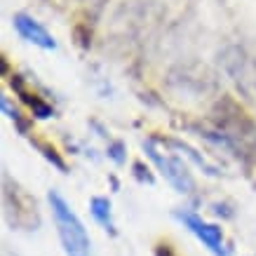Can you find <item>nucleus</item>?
Listing matches in <instances>:
<instances>
[{
	"instance_id": "39448f33",
	"label": "nucleus",
	"mask_w": 256,
	"mask_h": 256,
	"mask_svg": "<svg viewBox=\"0 0 256 256\" xmlns=\"http://www.w3.org/2000/svg\"><path fill=\"white\" fill-rule=\"evenodd\" d=\"M90 210H92V216L104 226V230L110 235H116V224H113V212H110V202L108 198H92L90 202Z\"/></svg>"
},
{
	"instance_id": "f03ea898",
	"label": "nucleus",
	"mask_w": 256,
	"mask_h": 256,
	"mask_svg": "<svg viewBox=\"0 0 256 256\" xmlns=\"http://www.w3.org/2000/svg\"><path fill=\"white\" fill-rule=\"evenodd\" d=\"M144 148H146V156L150 158V160L156 162V167L160 170V174L170 181L172 186L176 188L178 193H193V190H195V181H193V176H190L188 167L181 162L178 158L162 156V153L153 146V141H146V144H144Z\"/></svg>"
},
{
	"instance_id": "423d86ee",
	"label": "nucleus",
	"mask_w": 256,
	"mask_h": 256,
	"mask_svg": "<svg viewBox=\"0 0 256 256\" xmlns=\"http://www.w3.org/2000/svg\"><path fill=\"white\" fill-rule=\"evenodd\" d=\"M156 256H176V254L172 252L170 244H160V247L156 249Z\"/></svg>"
},
{
	"instance_id": "7ed1b4c3",
	"label": "nucleus",
	"mask_w": 256,
	"mask_h": 256,
	"mask_svg": "<svg viewBox=\"0 0 256 256\" xmlns=\"http://www.w3.org/2000/svg\"><path fill=\"white\" fill-rule=\"evenodd\" d=\"M176 218L186 226L195 238H200V240L210 247L212 254H216V256H228L230 254V249H226V244H224V230H221L218 226L202 221V218L198 216V214H193V212H178Z\"/></svg>"
},
{
	"instance_id": "f257e3e1",
	"label": "nucleus",
	"mask_w": 256,
	"mask_h": 256,
	"mask_svg": "<svg viewBox=\"0 0 256 256\" xmlns=\"http://www.w3.org/2000/svg\"><path fill=\"white\" fill-rule=\"evenodd\" d=\"M47 200H50V207H52V216H54L59 240L64 244L66 256H90L92 242H90V235H87L85 226L78 218V214L70 210L68 202L64 200L56 190H52L47 195Z\"/></svg>"
},
{
	"instance_id": "20e7f679",
	"label": "nucleus",
	"mask_w": 256,
	"mask_h": 256,
	"mask_svg": "<svg viewBox=\"0 0 256 256\" xmlns=\"http://www.w3.org/2000/svg\"><path fill=\"white\" fill-rule=\"evenodd\" d=\"M14 28L16 33L22 36L24 40H28V42H33L36 47H40V50H54L56 42L54 38L47 33V28L42 26L40 22H36L33 16L28 14H14Z\"/></svg>"
}]
</instances>
